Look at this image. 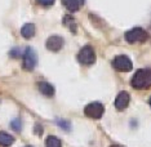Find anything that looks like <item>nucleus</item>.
Returning <instances> with one entry per match:
<instances>
[{"instance_id":"14","label":"nucleus","mask_w":151,"mask_h":147,"mask_svg":"<svg viewBox=\"0 0 151 147\" xmlns=\"http://www.w3.org/2000/svg\"><path fill=\"white\" fill-rule=\"evenodd\" d=\"M54 1H56V0H36L37 4H40L43 6H50L54 4Z\"/></svg>"},{"instance_id":"4","label":"nucleus","mask_w":151,"mask_h":147,"mask_svg":"<svg viewBox=\"0 0 151 147\" xmlns=\"http://www.w3.org/2000/svg\"><path fill=\"white\" fill-rule=\"evenodd\" d=\"M78 60H79V62L83 63V65H92V63H94L96 53H94L93 48L89 47V45L81 48L80 52H79V54H78Z\"/></svg>"},{"instance_id":"6","label":"nucleus","mask_w":151,"mask_h":147,"mask_svg":"<svg viewBox=\"0 0 151 147\" xmlns=\"http://www.w3.org/2000/svg\"><path fill=\"white\" fill-rule=\"evenodd\" d=\"M104 106H102L99 102H92V103H89L87 107H85V115L88 116V118L91 119H101L102 115H104Z\"/></svg>"},{"instance_id":"11","label":"nucleus","mask_w":151,"mask_h":147,"mask_svg":"<svg viewBox=\"0 0 151 147\" xmlns=\"http://www.w3.org/2000/svg\"><path fill=\"white\" fill-rule=\"evenodd\" d=\"M21 35L25 37V39H31V37L35 35V26L32 23H26L23 25V27L21 29Z\"/></svg>"},{"instance_id":"1","label":"nucleus","mask_w":151,"mask_h":147,"mask_svg":"<svg viewBox=\"0 0 151 147\" xmlns=\"http://www.w3.org/2000/svg\"><path fill=\"white\" fill-rule=\"evenodd\" d=\"M130 85L134 89H147L151 87V68H141L133 75Z\"/></svg>"},{"instance_id":"10","label":"nucleus","mask_w":151,"mask_h":147,"mask_svg":"<svg viewBox=\"0 0 151 147\" xmlns=\"http://www.w3.org/2000/svg\"><path fill=\"white\" fill-rule=\"evenodd\" d=\"M37 88H39V90L42 92L44 95H47V97H52V95L54 94V88L49 83L40 81V83H37Z\"/></svg>"},{"instance_id":"5","label":"nucleus","mask_w":151,"mask_h":147,"mask_svg":"<svg viewBox=\"0 0 151 147\" xmlns=\"http://www.w3.org/2000/svg\"><path fill=\"white\" fill-rule=\"evenodd\" d=\"M37 63L36 53L34 52L31 48H26L25 53H23V68L26 71H32Z\"/></svg>"},{"instance_id":"12","label":"nucleus","mask_w":151,"mask_h":147,"mask_svg":"<svg viewBox=\"0 0 151 147\" xmlns=\"http://www.w3.org/2000/svg\"><path fill=\"white\" fill-rule=\"evenodd\" d=\"M13 142H14V138L11 134H8L5 132H0V146L9 147L13 145Z\"/></svg>"},{"instance_id":"9","label":"nucleus","mask_w":151,"mask_h":147,"mask_svg":"<svg viewBox=\"0 0 151 147\" xmlns=\"http://www.w3.org/2000/svg\"><path fill=\"white\" fill-rule=\"evenodd\" d=\"M63 5L66 6L70 12H76L83 6V0H62Z\"/></svg>"},{"instance_id":"2","label":"nucleus","mask_w":151,"mask_h":147,"mask_svg":"<svg viewBox=\"0 0 151 147\" xmlns=\"http://www.w3.org/2000/svg\"><path fill=\"white\" fill-rule=\"evenodd\" d=\"M149 39V34L141 27H134L125 32V40L128 43H142Z\"/></svg>"},{"instance_id":"15","label":"nucleus","mask_w":151,"mask_h":147,"mask_svg":"<svg viewBox=\"0 0 151 147\" xmlns=\"http://www.w3.org/2000/svg\"><path fill=\"white\" fill-rule=\"evenodd\" d=\"M12 126L17 129V132H19V129H21V125H19V120H18V119H16V120L12 123Z\"/></svg>"},{"instance_id":"8","label":"nucleus","mask_w":151,"mask_h":147,"mask_svg":"<svg viewBox=\"0 0 151 147\" xmlns=\"http://www.w3.org/2000/svg\"><path fill=\"white\" fill-rule=\"evenodd\" d=\"M129 100H130L129 94L127 93V92H120L115 100V107L118 108V110H124V108L128 107Z\"/></svg>"},{"instance_id":"3","label":"nucleus","mask_w":151,"mask_h":147,"mask_svg":"<svg viewBox=\"0 0 151 147\" xmlns=\"http://www.w3.org/2000/svg\"><path fill=\"white\" fill-rule=\"evenodd\" d=\"M112 65H114V68L118 71H122V72H128V71L132 70L133 65H132V61L129 60V57L124 56H116L112 61Z\"/></svg>"},{"instance_id":"7","label":"nucleus","mask_w":151,"mask_h":147,"mask_svg":"<svg viewBox=\"0 0 151 147\" xmlns=\"http://www.w3.org/2000/svg\"><path fill=\"white\" fill-rule=\"evenodd\" d=\"M45 45L48 49L52 50V52H58V50H61L63 47V39L58 35H53L47 40Z\"/></svg>"},{"instance_id":"17","label":"nucleus","mask_w":151,"mask_h":147,"mask_svg":"<svg viewBox=\"0 0 151 147\" xmlns=\"http://www.w3.org/2000/svg\"><path fill=\"white\" fill-rule=\"evenodd\" d=\"M150 106H151V98H150Z\"/></svg>"},{"instance_id":"16","label":"nucleus","mask_w":151,"mask_h":147,"mask_svg":"<svg viewBox=\"0 0 151 147\" xmlns=\"http://www.w3.org/2000/svg\"><path fill=\"white\" fill-rule=\"evenodd\" d=\"M110 147H122V146H118V145H114V146H110Z\"/></svg>"},{"instance_id":"13","label":"nucleus","mask_w":151,"mask_h":147,"mask_svg":"<svg viewBox=\"0 0 151 147\" xmlns=\"http://www.w3.org/2000/svg\"><path fill=\"white\" fill-rule=\"evenodd\" d=\"M45 147H62L61 141L54 136H49L45 139Z\"/></svg>"}]
</instances>
